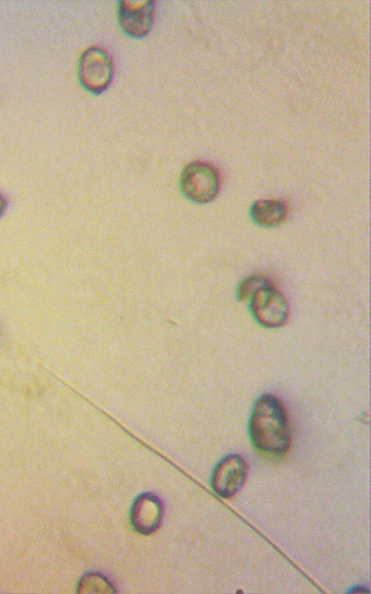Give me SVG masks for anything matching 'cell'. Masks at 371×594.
Instances as JSON below:
<instances>
[{
	"label": "cell",
	"mask_w": 371,
	"mask_h": 594,
	"mask_svg": "<svg viewBox=\"0 0 371 594\" xmlns=\"http://www.w3.org/2000/svg\"><path fill=\"white\" fill-rule=\"evenodd\" d=\"M249 437L254 449L272 458L284 457L292 442L288 412L274 395H262L253 406Z\"/></svg>",
	"instance_id": "obj_1"
},
{
	"label": "cell",
	"mask_w": 371,
	"mask_h": 594,
	"mask_svg": "<svg viewBox=\"0 0 371 594\" xmlns=\"http://www.w3.org/2000/svg\"><path fill=\"white\" fill-rule=\"evenodd\" d=\"M221 185V174L218 169L207 162L187 164L181 173L182 194L195 204L214 202L221 191Z\"/></svg>",
	"instance_id": "obj_2"
},
{
	"label": "cell",
	"mask_w": 371,
	"mask_h": 594,
	"mask_svg": "<svg viewBox=\"0 0 371 594\" xmlns=\"http://www.w3.org/2000/svg\"><path fill=\"white\" fill-rule=\"evenodd\" d=\"M80 86L92 95H102L114 79V61L100 46L89 47L80 56L78 65Z\"/></svg>",
	"instance_id": "obj_3"
},
{
	"label": "cell",
	"mask_w": 371,
	"mask_h": 594,
	"mask_svg": "<svg viewBox=\"0 0 371 594\" xmlns=\"http://www.w3.org/2000/svg\"><path fill=\"white\" fill-rule=\"evenodd\" d=\"M248 302L254 320L263 328L277 329L288 323L289 303L274 283L258 289Z\"/></svg>",
	"instance_id": "obj_4"
},
{
	"label": "cell",
	"mask_w": 371,
	"mask_h": 594,
	"mask_svg": "<svg viewBox=\"0 0 371 594\" xmlns=\"http://www.w3.org/2000/svg\"><path fill=\"white\" fill-rule=\"evenodd\" d=\"M248 477V463L239 454H230L214 468L212 489L223 499H230L239 493Z\"/></svg>",
	"instance_id": "obj_5"
},
{
	"label": "cell",
	"mask_w": 371,
	"mask_h": 594,
	"mask_svg": "<svg viewBox=\"0 0 371 594\" xmlns=\"http://www.w3.org/2000/svg\"><path fill=\"white\" fill-rule=\"evenodd\" d=\"M153 0H122L119 2V24L128 37L142 39L150 34L154 25Z\"/></svg>",
	"instance_id": "obj_6"
},
{
	"label": "cell",
	"mask_w": 371,
	"mask_h": 594,
	"mask_svg": "<svg viewBox=\"0 0 371 594\" xmlns=\"http://www.w3.org/2000/svg\"><path fill=\"white\" fill-rule=\"evenodd\" d=\"M164 517L163 502L153 493H143L134 499L131 508V525L136 533L153 535L162 526Z\"/></svg>",
	"instance_id": "obj_7"
},
{
	"label": "cell",
	"mask_w": 371,
	"mask_h": 594,
	"mask_svg": "<svg viewBox=\"0 0 371 594\" xmlns=\"http://www.w3.org/2000/svg\"><path fill=\"white\" fill-rule=\"evenodd\" d=\"M250 218L265 229H276L288 220V205L279 199L257 200L250 207Z\"/></svg>",
	"instance_id": "obj_8"
},
{
	"label": "cell",
	"mask_w": 371,
	"mask_h": 594,
	"mask_svg": "<svg viewBox=\"0 0 371 594\" xmlns=\"http://www.w3.org/2000/svg\"><path fill=\"white\" fill-rule=\"evenodd\" d=\"M79 594H114L116 588L113 582L107 576L101 573H88L79 579L77 585Z\"/></svg>",
	"instance_id": "obj_9"
},
{
	"label": "cell",
	"mask_w": 371,
	"mask_h": 594,
	"mask_svg": "<svg viewBox=\"0 0 371 594\" xmlns=\"http://www.w3.org/2000/svg\"><path fill=\"white\" fill-rule=\"evenodd\" d=\"M272 283L270 278L263 275H252L245 278L239 284L238 290H236V296L239 301L248 302L250 297L257 292L258 289L265 287V285Z\"/></svg>",
	"instance_id": "obj_10"
},
{
	"label": "cell",
	"mask_w": 371,
	"mask_h": 594,
	"mask_svg": "<svg viewBox=\"0 0 371 594\" xmlns=\"http://www.w3.org/2000/svg\"><path fill=\"white\" fill-rule=\"evenodd\" d=\"M8 209V200L6 198V196H4L2 194V192H0V218H2L4 216V213L7 212Z\"/></svg>",
	"instance_id": "obj_11"
}]
</instances>
